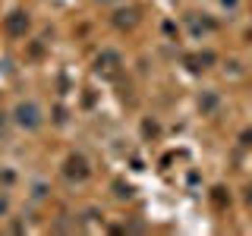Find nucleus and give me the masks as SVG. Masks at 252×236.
I'll list each match as a JSON object with an SVG mask.
<instances>
[{
  "instance_id": "nucleus-1",
  "label": "nucleus",
  "mask_w": 252,
  "mask_h": 236,
  "mask_svg": "<svg viewBox=\"0 0 252 236\" xmlns=\"http://www.w3.org/2000/svg\"><path fill=\"white\" fill-rule=\"evenodd\" d=\"M16 114H19V126H29V129H35V126H38V107L35 104H22Z\"/></svg>"
},
{
  "instance_id": "nucleus-2",
  "label": "nucleus",
  "mask_w": 252,
  "mask_h": 236,
  "mask_svg": "<svg viewBox=\"0 0 252 236\" xmlns=\"http://www.w3.org/2000/svg\"><path fill=\"white\" fill-rule=\"evenodd\" d=\"M220 3H224V6H230V10H236V6H240V0H220Z\"/></svg>"
}]
</instances>
